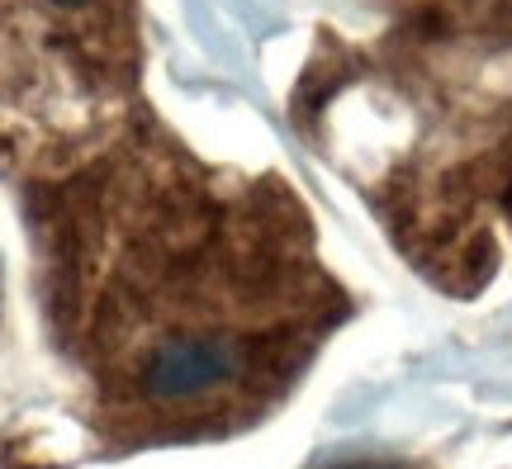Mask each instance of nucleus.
<instances>
[{
  "label": "nucleus",
  "instance_id": "nucleus-1",
  "mask_svg": "<svg viewBox=\"0 0 512 469\" xmlns=\"http://www.w3.org/2000/svg\"><path fill=\"white\" fill-rule=\"evenodd\" d=\"M62 342L124 441H204L271 413L347 299L280 181L124 133L43 228Z\"/></svg>",
  "mask_w": 512,
  "mask_h": 469
},
{
  "label": "nucleus",
  "instance_id": "nucleus-2",
  "mask_svg": "<svg viewBox=\"0 0 512 469\" xmlns=\"http://www.w3.org/2000/svg\"><path fill=\"white\" fill-rule=\"evenodd\" d=\"M133 0H0V176L62 185L133 124Z\"/></svg>",
  "mask_w": 512,
  "mask_h": 469
},
{
  "label": "nucleus",
  "instance_id": "nucleus-3",
  "mask_svg": "<svg viewBox=\"0 0 512 469\" xmlns=\"http://www.w3.org/2000/svg\"><path fill=\"white\" fill-rule=\"evenodd\" d=\"M347 469H413V465H384V460H375V465H347Z\"/></svg>",
  "mask_w": 512,
  "mask_h": 469
}]
</instances>
